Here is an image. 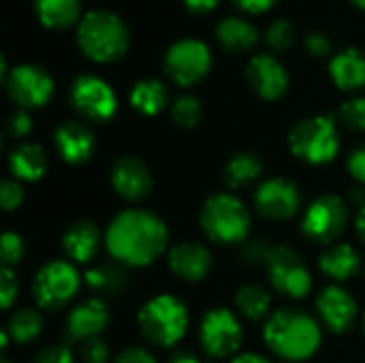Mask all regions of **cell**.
Listing matches in <instances>:
<instances>
[{
	"mask_svg": "<svg viewBox=\"0 0 365 363\" xmlns=\"http://www.w3.org/2000/svg\"><path fill=\"white\" fill-rule=\"evenodd\" d=\"M355 231H357L359 240L365 244V205H361V210L355 218Z\"/></svg>",
	"mask_w": 365,
	"mask_h": 363,
	"instance_id": "681fc988",
	"label": "cell"
},
{
	"mask_svg": "<svg viewBox=\"0 0 365 363\" xmlns=\"http://www.w3.org/2000/svg\"><path fill=\"white\" fill-rule=\"evenodd\" d=\"M169 363H203V362H201L197 355L188 353V351H178V353H173V355H171Z\"/></svg>",
	"mask_w": 365,
	"mask_h": 363,
	"instance_id": "c3c4849f",
	"label": "cell"
},
{
	"mask_svg": "<svg viewBox=\"0 0 365 363\" xmlns=\"http://www.w3.org/2000/svg\"><path fill=\"white\" fill-rule=\"evenodd\" d=\"M152 184L154 180L150 167L137 156H120L111 167V186L124 201L137 203L145 199L152 190Z\"/></svg>",
	"mask_w": 365,
	"mask_h": 363,
	"instance_id": "9a60e30c",
	"label": "cell"
},
{
	"mask_svg": "<svg viewBox=\"0 0 365 363\" xmlns=\"http://www.w3.org/2000/svg\"><path fill=\"white\" fill-rule=\"evenodd\" d=\"M255 208L267 220H289L302 208V193L287 178H272L255 193Z\"/></svg>",
	"mask_w": 365,
	"mask_h": 363,
	"instance_id": "5bb4252c",
	"label": "cell"
},
{
	"mask_svg": "<svg viewBox=\"0 0 365 363\" xmlns=\"http://www.w3.org/2000/svg\"><path fill=\"white\" fill-rule=\"evenodd\" d=\"M349 171L351 175L365 186V143L355 148L349 156Z\"/></svg>",
	"mask_w": 365,
	"mask_h": 363,
	"instance_id": "7bdbcfd3",
	"label": "cell"
},
{
	"mask_svg": "<svg viewBox=\"0 0 365 363\" xmlns=\"http://www.w3.org/2000/svg\"><path fill=\"white\" fill-rule=\"evenodd\" d=\"M263 175V163L259 158V154L255 152H237L233 154L222 171L225 184L233 190L252 186L259 178Z\"/></svg>",
	"mask_w": 365,
	"mask_h": 363,
	"instance_id": "d4e9b609",
	"label": "cell"
},
{
	"mask_svg": "<svg viewBox=\"0 0 365 363\" xmlns=\"http://www.w3.org/2000/svg\"><path fill=\"white\" fill-rule=\"evenodd\" d=\"M319 267L321 272L336 280V282H344L351 280L359 267H361V257L359 252L351 246V244H334L329 246L321 257H319Z\"/></svg>",
	"mask_w": 365,
	"mask_h": 363,
	"instance_id": "cb8c5ba5",
	"label": "cell"
},
{
	"mask_svg": "<svg viewBox=\"0 0 365 363\" xmlns=\"http://www.w3.org/2000/svg\"><path fill=\"white\" fill-rule=\"evenodd\" d=\"M263 340L276 357L306 362L321 347V325L299 308H280L267 317Z\"/></svg>",
	"mask_w": 365,
	"mask_h": 363,
	"instance_id": "7a4b0ae2",
	"label": "cell"
},
{
	"mask_svg": "<svg viewBox=\"0 0 365 363\" xmlns=\"http://www.w3.org/2000/svg\"><path fill=\"white\" fill-rule=\"evenodd\" d=\"M113 363H156V357L143 347H128L113 359Z\"/></svg>",
	"mask_w": 365,
	"mask_h": 363,
	"instance_id": "b9f144b4",
	"label": "cell"
},
{
	"mask_svg": "<svg viewBox=\"0 0 365 363\" xmlns=\"http://www.w3.org/2000/svg\"><path fill=\"white\" fill-rule=\"evenodd\" d=\"M71 103L90 122H107L118 111L113 88L96 75H79L73 81Z\"/></svg>",
	"mask_w": 365,
	"mask_h": 363,
	"instance_id": "4fadbf2b",
	"label": "cell"
},
{
	"mask_svg": "<svg viewBox=\"0 0 365 363\" xmlns=\"http://www.w3.org/2000/svg\"><path fill=\"white\" fill-rule=\"evenodd\" d=\"M199 342L210 357L216 359L235 357V353L244 342V327L233 310L214 308L201 321Z\"/></svg>",
	"mask_w": 365,
	"mask_h": 363,
	"instance_id": "30bf717a",
	"label": "cell"
},
{
	"mask_svg": "<svg viewBox=\"0 0 365 363\" xmlns=\"http://www.w3.org/2000/svg\"><path fill=\"white\" fill-rule=\"evenodd\" d=\"M235 308L250 321H261L272 315V293L261 285H244L235 293Z\"/></svg>",
	"mask_w": 365,
	"mask_h": 363,
	"instance_id": "f546056e",
	"label": "cell"
},
{
	"mask_svg": "<svg viewBox=\"0 0 365 363\" xmlns=\"http://www.w3.org/2000/svg\"><path fill=\"white\" fill-rule=\"evenodd\" d=\"M229 363H272L265 355H259V353H242V355H235Z\"/></svg>",
	"mask_w": 365,
	"mask_h": 363,
	"instance_id": "7dc6e473",
	"label": "cell"
},
{
	"mask_svg": "<svg viewBox=\"0 0 365 363\" xmlns=\"http://www.w3.org/2000/svg\"><path fill=\"white\" fill-rule=\"evenodd\" d=\"M246 79L250 88L265 101L280 98L289 88L287 68L269 53L255 56L246 66Z\"/></svg>",
	"mask_w": 365,
	"mask_h": 363,
	"instance_id": "ac0fdd59",
	"label": "cell"
},
{
	"mask_svg": "<svg viewBox=\"0 0 365 363\" xmlns=\"http://www.w3.org/2000/svg\"><path fill=\"white\" fill-rule=\"evenodd\" d=\"M265 43L269 49L274 51H284L291 47L293 43V26L287 21V19H278V21H272L267 32H265Z\"/></svg>",
	"mask_w": 365,
	"mask_h": 363,
	"instance_id": "e575fe53",
	"label": "cell"
},
{
	"mask_svg": "<svg viewBox=\"0 0 365 363\" xmlns=\"http://www.w3.org/2000/svg\"><path fill=\"white\" fill-rule=\"evenodd\" d=\"M53 143H56L58 156L68 165L88 163L96 150V139L92 131L77 120L62 122L53 133Z\"/></svg>",
	"mask_w": 365,
	"mask_h": 363,
	"instance_id": "ffe728a7",
	"label": "cell"
},
{
	"mask_svg": "<svg viewBox=\"0 0 365 363\" xmlns=\"http://www.w3.org/2000/svg\"><path fill=\"white\" fill-rule=\"evenodd\" d=\"M109 257L124 267H148L169 252V231L160 216L148 210H124L105 231Z\"/></svg>",
	"mask_w": 365,
	"mask_h": 363,
	"instance_id": "6da1fadb",
	"label": "cell"
},
{
	"mask_svg": "<svg viewBox=\"0 0 365 363\" xmlns=\"http://www.w3.org/2000/svg\"><path fill=\"white\" fill-rule=\"evenodd\" d=\"M306 49H308V53H312L314 58H321V56L329 53L331 43H329V39H327L323 32H312V34H308V39H306Z\"/></svg>",
	"mask_w": 365,
	"mask_h": 363,
	"instance_id": "ee69618b",
	"label": "cell"
},
{
	"mask_svg": "<svg viewBox=\"0 0 365 363\" xmlns=\"http://www.w3.org/2000/svg\"><path fill=\"white\" fill-rule=\"evenodd\" d=\"M317 312L321 323L331 334H346L355 325L359 308L355 297L346 289L331 285L323 289L321 295L317 297Z\"/></svg>",
	"mask_w": 365,
	"mask_h": 363,
	"instance_id": "2e32d148",
	"label": "cell"
},
{
	"mask_svg": "<svg viewBox=\"0 0 365 363\" xmlns=\"http://www.w3.org/2000/svg\"><path fill=\"white\" fill-rule=\"evenodd\" d=\"M0 363H13V362H11V359H6V357H4V359H2V362H0Z\"/></svg>",
	"mask_w": 365,
	"mask_h": 363,
	"instance_id": "816d5d0a",
	"label": "cell"
},
{
	"mask_svg": "<svg viewBox=\"0 0 365 363\" xmlns=\"http://www.w3.org/2000/svg\"><path fill=\"white\" fill-rule=\"evenodd\" d=\"M201 116H203V107L197 96L184 94L171 105V118L182 128H195L201 122Z\"/></svg>",
	"mask_w": 365,
	"mask_h": 363,
	"instance_id": "1f68e13d",
	"label": "cell"
},
{
	"mask_svg": "<svg viewBox=\"0 0 365 363\" xmlns=\"http://www.w3.org/2000/svg\"><path fill=\"white\" fill-rule=\"evenodd\" d=\"M6 131L11 137L15 139H24L32 133V118L26 109H17L15 113H11L9 122H6Z\"/></svg>",
	"mask_w": 365,
	"mask_h": 363,
	"instance_id": "60d3db41",
	"label": "cell"
},
{
	"mask_svg": "<svg viewBox=\"0 0 365 363\" xmlns=\"http://www.w3.org/2000/svg\"><path fill=\"white\" fill-rule=\"evenodd\" d=\"M101 229L90 223V220H77L73 223L64 235H62V248L64 255L73 261V263H92L98 255L101 248Z\"/></svg>",
	"mask_w": 365,
	"mask_h": 363,
	"instance_id": "44dd1931",
	"label": "cell"
},
{
	"mask_svg": "<svg viewBox=\"0 0 365 363\" xmlns=\"http://www.w3.org/2000/svg\"><path fill=\"white\" fill-rule=\"evenodd\" d=\"M212 68V51L197 39H182L165 53V73L178 86L199 83Z\"/></svg>",
	"mask_w": 365,
	"mask_h": 363,
	"instance_id": "8fae6325",
	"label": "cell"
},
{
	"mask_svg": "<svg viewBox=\"0 0 365 363\" xmlns=\"http://www.w3.org/2000/svg\"><path fill=\"white\" fill-rule=\"evenodd\" d=\"M272 248L274 246H269L265 240H250L242 250L244 263H248V265H267Z\"/></svg>",
	"mask_w": 365,
	"mask_h": 363,
	"instance_id": "74e56055",
	"label": "cell"
},
{
	"mask_svg": "<svg viewBox=\"0 0 365 363\" xmlns=\"http://www.w3.org/2000/svg\"><path fill=\"white\" fill-rule=\"evenodd\" d=\"M34 11L43 26L47 28H68L75 21L79 24L81 15V0H32Z\"/></svg>",
	"mask_w": 365,
	"mask_h": 363,
	"instance_id": "4316f807",
	"label": "cell"
},
{
	"mask_svg": "<svg viewBox=\"0 0 365 363\" xmlns=\"http://www.w3.org/2000/svg\"><path fill=\"white\" fill-rule=\"evenodd\" d=\"M26 255V244L21 240L19 233H13V231H6L2 233V240H0V259H2V267H13L17 265Z\"/></svg>",
	"mask_w": 365,
	"mask_h": 363,
	"instance_id": "836d02e7",
	"label": "cell"
},
{
	"mask_svg": "<svg viewBox=\"0 0 365 363\" xmlns=\"http://www.w3.org/2000/svg\"><path fill=\"white\" fill-rule=\"evenodd\" d=\"M278 0H235V4L248 13H265L267 9H272Z\"/></svg>",
	"mask_w": 365,
	"mask_h": 363,
	"instance_id": "f6af8a7d",
	"label": "cell"
},
{
	"mask_svg": "<svg viewBox=\"0 0 365 363\" xmlns=\"http://www.w3.org/2000/svg\"><path fill=\"white\" fill-rule=\"evenodd\" d=\"M4 329L9 332V336L15 344H30L43 332V317L34 308L15 310Z\"/></svg>",
	"mask_w": 365,
	"mask_h": 363,
	"instance_id": "4dcf8cb0",
	"label": "cell"
},
{
	"mask_svg": "<svg viewBox=\"0 0 365 363\" xmlns=\"http://www.w3.org/2000/svg\"><path fill=\"white\" fill-rule=\"evenodd\" d=\"M291 152L314 167L336 160L340 152V133L331 116H312L297 122L289 133Z\"/></svg>",
	"mask_w": 365,
	"mask_h": 363,
	"instance_id": "8992f818",
	"label": "cell"
},
{
	"mask_svg": "<svg viewBox=\"0 0 365 363\" xmlns=\"http://www.w3.org/2000/svg\"><path fill=\"white\" fill-rule=\"evenodd\" d=\"M49 167V158L38 143H19L9 152V171L17 182H38Z\"/></svg>",
	"mask_w": 365,
	"mask_h": 363,
	"instance_id": "7402d4cb",
	"label": "cell"
},
{
	"mask_svg": "<svg viewBox=\"0 0 365 363\" xmlns=\"http://www.w3.org/2000/svg\"><path fill=\"white\" fill-rule=\"evenodd\" d=\"M364 332H365V312H364Z\"/></svg>",
	"mask_w": 365,
	"mask_h": 363,
	"instance_id": "f5cc1de1",
	"label": "cell"
},
{
	"mask_svg": "<svg viewBox=\"0 0 365 363\" xmlns=\"http://www.w3.org/2000/svg\"><path fill=\"white\" fill-rule=\"evenodd\" d=\"M167 263L171 272L184 282H201L212 272V252L199 242H180L169 248Z\"/></svg>",
	"mask_w": 365,
	"mask_h": 363,
	"instance_id": "d6986e66",
	"label": "cell"
},
{
	"mask_svg": "<svg viewBox=\"0 0 365 363\" xmlns=\"http://www.w3.org/2000/svg\"><path fill=\"white\" fill-rule=\"evenodd\" d=\"M32 363H75V355L64 344H51L41 349Z\"/></svg>",
	"mask_w": 365,
	"mask_h": 363,
	"instance_id": "ab89813d",
	"label": "cell"
},
{
	"mask_svg": "<svg viewBox=\"0 0 365 363\" xmlns=\"http://www.w3.org/2000/svg\"><path fill=\"white\" fill-rule=\"evenodd\" d=\"M0 201L4 212H13L24 203V188L17 180H4L0 188Z\"/></svg>",
	"mask_w": 365,
	"mask_h": 363,
	"instance_id": "f35d334b",
	"label": "cell"
},
{
	"mask_svg": "<svg viewBox=\"0 0 365 363\" xmlns=\"http://www.w3.org/2000/svg\"><path fill=\"white\" fill-rule=\"evenodd\" d=\"M17 295H19V282H17V276L13 274V267H2L0 270V304H2V308L11 310Z\"/></svg>",
	"mask_w": 365,
	"mask_h": 363,
	"instance_id": "8d00e7d4",
	"label": "cell"
},
{
	"mask_svg": "<svg viewBox=\"0 0 365 363\" xmlns=\"http://www.w3.org/2000/svg\"><path fill=\"white\" fill-rule=\"evenodd\" d=\"M338 122L349 131H365V98L355 96L340 105Z\"/></svg>",
	"mask_w": 365,
	"mask_h": 363,
	"instance_id": "d6a6232c",
	"label": "cell"
},
{
	"mask_svg": "<svg viewBox=\"0 0 365 363\" xmlns=\"http://www.w3.org/2000/svg\"><path fill=\"white\" fill-rule=\"evenodd\" d=\"M109 306L103 297H88L81 304H77L64 323V336L71 342H83L88 338L101 336L105 327L109 325Z\"/></svg>",
	"mask_w": 365,
	"mask_h": 363,
	"instance_id": "e0dca14e",
	"label": "cell"
},
{
	"mask_svg": "<svg viewBox=\"0 0 365 363\" xmlns=\"http://www.w3.org/2000/svg\"><path fill=\"white\" fill-rule=\"evenodd\" d=\"M9 98L19 109H38L47 105L53 94L51 75L36 64H19L4 79Z\"/></svg>",
	"mask_w": 365,
	"mask_h": 363,
	"instance_id": "7c38bea8",
	"label": "cell"
},
{
	"mask_svg": "<svg viewBox=\"0 0 365 363\" xmlns=\"http://www.w3.org/2000/svg\"><path fill=\"white\" fill-rule=\"evenodd\" d=\"M329 73L334 83L340 90L353 92L365 86V56L364 51L349 47L340 51L331 62H329Z\"/></svg>",
	"mask_w": 365,
	"mask_h": 363,
	"instance_id": "603a6c76",
	"label": "cell"
},
{
	"mask_svg": "<svg viewBox=\"0 0 365 363\" xmlns=\"http://www.w3.org/2000/svg\"><path fill=\"white\" fill-rule=\"evenodd\" d=\"M79 359H81V363H107L109 362L107 342L101 336L79 342Z\"/></svg>",
	"mask_w": 365,
	"mask_h": 363,
	"instance_id": "d590c367",
	"label": "cell"
},
{
	"mask_svg": "<svg viewBox=\"0 0 365 363\" xmlns=\"http://www.w3.org/2000/svg\"><path fill=\"white\" fill-rule=\"evenodd\" d=\"M272 287L291 300H304L312 291V274L297 250L291 246H274L267 261Z\"/></svg>",
	"mask_w": 365,
	"mask_h": 363,
	"instance_id": "ba28073f",
	"label": "cell"
},
{
	"mask_svg": "<svg viewBox=\"0 0 365 363\" xmlns=\"http://www.w3.org/2000/svg\"><path fill=\"white\" fill-rule=\"evenodd\" d=\"M186 6L195 13H205V11H212L220 0H184Z\"/></svg>",
	"mask_w": 365,
	"mask_h": 363,
	"instance_id": "bcb514c9",
	"label": "cell"
},
{
	"mask_svg": "<svg viewBox=\"0 0 365 363\" xmlns=\"http://www.w3.org/2000/svg\"><path fill=\"white\" fill-rule=\"evenodd\" d=\"M349 223V208L338 195H321L317 197L304 212L302 231L317 244L336 242Z\"/></svg>",
	"mask_w": 365,
	"mask_h": 363,
	"instance_id": "9c48e42d",
	"label": "cell"
},
{
	"mask_svg": "<svg viewBox=\"0 0 365 363\" xmlns=\"http://www.w3.org/2000/svg\"><path fill=\"white\" fill-rule=\"evenodd\" d=\"M199 225L214 244L235 246L248 240L252 216L240 197L231 193H216L203 203Z\"/></svg>",
	"mask_w": 365,
	"mask_h": 363,
	"instance_id": "277c9868",
	"label": "cell"
},
{
	"mask_svg": "<svg viewBox=\"0 0 365 363\" xmlns=\"http://www.w3.org/2000/svg\"><path fill=\"white\" fill-rule=\"evenodd\" d=\"M169 103L167 86L158 79H141L130 90V105L143 116H158Z\"/></svg>",
	"mask_w": 365,
	"mask_h": 363,
	"instance_id": "83f0119b",
	"label": "cell"
},
{
	"mask_svg": "<svg viewBox=\"0 0 365 363\" xmlns=\"http://www.w3.org/2000/svg\"><path fill=\"white\" fill-rule=\"evenodd\" d=\"M126 24L111 11H90L77 24V45L94 62H115L128 49Z\"/></svg>",
	"mask_w": 365,
	"mask_h": 363,
	"instance_id": "3957f363",
	"label": "cell"
},
{
	"mask_svg": "<svg viewBox=\"0 0 365 363\" xmlns=\"http://www.w3.org/2000/svg\"><path fill=\"white\" fill-rule=\"evenodd\" d=\"M86 285L98 295H120L128 289V274L120 263H101L86 272Z\"/></svg>",
	"mask_w": 365,
	"mask_h": 363,
	"instance_id": "484cf974",
	"label": "cell"
},
{
	"mask_svg": "<svg viewBox=\"0 0 365 363\" xmlns=\"http://www.w3.org/2000/svg\"><path fill=\"white\" fill-rule=\"evenodd\" d=\"M81 287V276L71 261L45 263L32 280V297L41 310H62L75 300Z\"/></svg>",
	"mask_w": 365,
	"mask_h": 363,
	"instance_id": "52a82bcc",
	"label": "cell"
},
{
	"mask_svg": "<svg viewBox=\"0 0 365 363\" xmlns=\"http://www.w3.org/2000/svg\"><path fill=\"white\" fill-rule=\"evenodd\" d=\"M216 36L220 45L229 51H248L255 47L259 34L255 26L242 17H227L218 24Z\"/></svg>",
	"mask_w": 365,
	"mask_h": 363,
	"instance_id": "f1b7e54d",
	"label": "cell"
},
{
	"mask_svg": "<svg viewBox=\"0 0 365 363\" xmlns=\"http://www.w3.org/2000/svg\"><path fill=\"white\" fill-rule=\"evenodd\" d=\"M137 323L148 342L169 349L184 338L188 329V310L182 300L173 295H158L145 302L139 310Z\"/></svg>",
	"mask_w": 365,
	"mask_h": 363,
	"instance_id": "5b68a950",
	"label": "cell"
},
{
	"mask_svg": "<svg viewBox=\"0 0 365 363\" xmlns=\"http://www.w3.org/2000/svg\"><path fill=\"white\" fill-rule=\"evenodd\" d=\"M351 2H353L355 6H359V9H364L365 11V0H351Z\"/></svg>",
	"mask_w": 365,
	"mask_h": 363,
	"instance_id": "f907efd6",
	"label": "cell"
}]
</instances>
